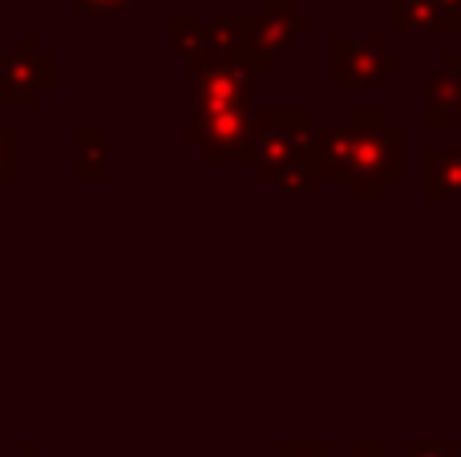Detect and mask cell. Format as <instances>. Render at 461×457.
Wrapping results in <instances>:
<instances>
[{
    "label": "cell",
    "mask_w": 461,
    "mask_h": 457,
    "mask_svg": "<svg viewBox=\"0 0 461 457\" xmlns=\"http://www.w3.org/2000/svg\"><path fill=\"white\" fill-rule=\"evenodd\" d=\"M352 130V175H348V199L357 202H381L389 199L393 186L409 178V138L401 126H393L381 105H357L348 113Z\"/></svg>",
    "instance_id": "6da1fadb"
},
{
    "label": "cell",
    "mask_w": 461,
    "mask_h": 457,
    "mask_svg": "<svg viewBox=\"0 0 461 457\" xmlns=\"http://www.w3.org/2000/svg\"><path fill=\"white\" fill-rule=\"evenodd\" d=\"M312 130H316V113L308 105H263V110H251V138H247L243 150V166H251L259 175V170L303 158Z\"/></svg>",
    "instance_id": "7a4b0ae2"
},
{
    "label": "cell",
    "mask_w": 461,
    "mask_h": 457,
    "mask_svg": "<svg viewBox=\"0 0 461 457\" xmlns=\"http://www.w3.org/2000/svg\"><path fill=\"white\" fill-rule=\"evenodd\" d=\"M409 69V53L393 49L389 37H348L336 32L328 40V81L336 94H357Z\"/></svg>",
    "instance_id": "3957f363"
},
{
    "label": "cell",
    "mask_w": 461,
    "mask_h": 457,
    "mask_svg": "<svg viewBox=\"0 0 461 457\" xmlns=\"http://www.w3.org/2000/svg\"><path fill=\"white\" fill-rule=\"evenodd\" d=\"M57 89V57L24 32L8 53H0V105L5 110H37L41 97Z\"/></svg>",
    "instance_id": "277c9868"
},
{
    "label": "cell",
    "mask_w": 461,
    "mask_h": 457,
    "mask_svg": "<svg viewBox=\"0 0 461 457\" xmlns=\"http://www.w3.org/2000/svg\"><path fill=\"white\" fill-rule=\"evenodd\" d=\"M191 77V118L194 113L251 110L263 73L251 61H207L186 69Z\"/></svg>",
    "instance_id": "5b68a950"
},
{
    "label": "cell",
    "mask_w": 461,
    "mask_h": 457,
    "mask_svg": "<svg viewBox=\"0 0 461 457\" xmlns=\"http://www.w3.org/2000/svg\"><path fill=\"white\" fill-rule=\"evenodd\" d=\"M316 32V21L303 16L292 0H259L251 16V57L247 61L259 73H276L287 53H295V40Z\"/></svg>",
    "instance_id": "8992f818"
},
{
    "label": "cell",
    "mask_w": 461,
    "mask_h": 457,
    "mask_svg": "<svg viewBox=\"0 0 461 457\" xmlns=\"http://www.w3.org/2000/svg\"><path fill=\"white\" fill-rule=\"evenodd\" d=\"M247 138H251V110L194 113V118L186 121V146H194L207 166H219V162H243Z\"/></svg>",
    "instance_id": "52a82bcc"
},
{
    "label": "cell",
    "mask_w": 461,
    "mask_h": 457,
    "mask_svg": "<svg viewBox=\"0 0 461 457\" xmlns=\"http://www.w3.org/2000/svg\"><path fill=\"white\" fill-rule=\"evenodd\" d=\"M421 118L433 130H449L461 121V57L441 53V65L421 81Z\"/></svg>",
    "instance_id": "ba28073f"
},
{
    "label": "cell",
    "mask_w": 461,
    "mask_h": 457,
    "mask_svg": "<svg viewBox=\"0 0 461 457\" xmlns=\"http://www.w3.org/2000/svg\"><path fill=\"white\" fill-rule=\"evenodd\" d=\"M303 158H308V166H312V175H316L320 186H348V175H352V130H348V121H344V126H320L316 121Z\"/></svg>",
    "instance_id": "9c48e42d"
},
{
    "label": "cell",
    "mask_w": 461,
    "mask_h": 457,
    "mask_svg": "<svg viewBox=\"0 0 461 457\" xmlns=\"http://www.w3.org/2000/svg\"><path fill=\"white\" fill-rule=\"evenodd\" d=\"M454 0H389L384 21L393 37H446Z\"/></svg>",
    "instance_id": "30bf717a"
},
{
    "label": "cell",
    "mask_w": 461,
    "mask_h": 457,
    "mask_svg": "<svg viewBox=\"0 0 461 457\" xmlns=\"http://www.w3.org/2000/svg\"><path fill=\"white\" fill-rule=\"evenodd\" d=\"M110 126H77L73 130V183L77 186H105L113 178L110 166Z\"/></svg>",
    "instance_id": "8fae6325"
},
{
    "label": "cell",
    "mask_w": 461,
    "mask_h": 457,
    "mask_svg": "<svg viewBox=\"0 0 461 457\" xmlns=\"http://www.w3.org/2000/svg\"><path fill=\"white\" fill-rule=\"evenodd\" d=\"M421 199L461 202V146L429 142L421 154Z\"/></svg>",
    "instance_id": "7c38bea8"
},
{
    "label": "cell",
    "mask_w": 461,
    "mask_h": 457,
    "mask_svg": "<svg viewBox=\"0 0 461 457\" xmlns=\"http://www.w3.org/2000/svg\"><path fill=\"white\" fill-rule=\"evenodd\" d=\"M251 57V16H215L207 21L203 65L207 61H247Z\"/></svg>",
    "instance_id": "4fadbf2b"
},
{
    "label": "cell",
    "mask_w": 461,
    "mask_h": 457,
    "mask_svg": "<svg viewBox=\"0 0 461 457\" xmlns=\"http://www.w3.org/2000/svg\"><path fill=\"white\" fill-rule=\"evenodd\" d=\"M259 183L267 186L276 199L292 202V199H308L316 191V175H312L308 158H295V162H284V166H271V170H259Z\"/></svg>",
    "instance_id": "5bb4252c"
},
{
    "label": "cell",
    "mask_w": 461,
    "mask_h": 457,
    "mask_svg": "<svg viewBox=\"0 0 461 457\" xmlns=\"http://www.w3.org/2000/svg\"><path fill=\"white\" fill-rule=\"evenodd\" d=\"M167 40H170V49H175L178 61H183L186 69H194V65H203L207 21H199V16H170L167 21Z\"/></svg>",
    "instance_id": "9a60e30c"
},
{
    "label": "cell",
    "mask_w": 461,
    "mask_h": 457,
    "mask_svg": "<svg viewBox=\"0 0 461 457\" xmlns=\"http://www.w3.org/2000/svg\"><path fill=\"white\" fill-rule=\"evenodd\" d=\"M16 178H21V134H16L5 121V113H0V194H5Z\"/></svg>",
    "instance_id": "2e32d148"
},
{
    "label": "cell",
    "mask_w": 461,
    "mask_h": 457,
    "mask_svg": "<svg viewBox=\"0 0 461 457\" xmlns=\"http://www.w3.org/2000/svg\"><path fill=\"white\" fill-rule=\"evenodd\" d=\"M401 457H461V442H449V437H409Z\"/></svg>",
    "instance_id": "e0dca14e"
},
{
    "label": "cell",
    "mask_w": 461,
    "mask_h": 457,
    "mask_svg": "<svg viewBox=\"0 0 461 457\" xmlns=\"http://www.w3.org/2000/svg\"><path fill=\"white\" fill-rule=\"evenodd\" d=\"M276 457H336L332 442H320V437H284L276 442Z\"/></svg>",
    "instance_id": "ac0fdd59"
},
{
    "label": "cell",
    "mask_w": 461,
    "mask_h": 457,
    "mask_svg": "<svg viewBox=\"0 0 461 457\" xmlns=\"http://www.w3.org/2000/svg\"><path fill=\"white\" fill-rule=\"evenodd\" d=\"M138 0H73V8H77L81 16H122Z\"/></svg>",
    "instance_id": "d6986e66"
},
{
    "label": "cell",
    "mask_w": 461,
    "mask_h": 457,
    "mask_svg": "<svg viewBox=\"0 0 461 457\" xmlns=\"http://www.w3.org/2000/svg\"><path fill=\"white\" fill-rule=\"evenodd\" d=\"M336 457H393L389 453V445L384 442H376V437H365V442H352L344 453H336Z\"/></svg>",
    "instance_id": "ffe728a7"
},
{
    "label": "cell",
    "mask_w": 461,
    "mask_h": 457,
    "mask_svg": "<svg viewBox=\"0 0 461 457\" xmlns=\"http://www.w3.org/2000/svg\"><path fill=\"white\" fill-rule=\"evenodd\" d=\"M449 32H461V0L449 4Z\"/></svg>",
    "instance_id": "44dd1931"
},
{
    "label": "cell",
    "mask_w": 461,
    "mask_h": 457,
    "mask_svg": "<svg viewBox=\"0 0 461 457\" xmlns=\"http://www.w3.org/2000/svg\"><path fill=\"white\" fill-rule=\"evenodd\" d=\"M8 457H41V450H37V445H32V442H21V450H16V453H8Z\"/></svg>",
    "instance_id": "7402d4cb"
},
{
    "label": "cell",
    "mask_w": 461,
    "mask_h": 457,
    "mask_svg": "<svg viewBox=\"0 0 461 457\" xmlns=\"http://www.w3.org/2000/svg\"><path fill=\"white\" fill-rule=\"evenodd\" d=\"M397 457H401V453H397Z\"/></svg>",
    "instance_id": "603a6c76"
}]
</instances>
